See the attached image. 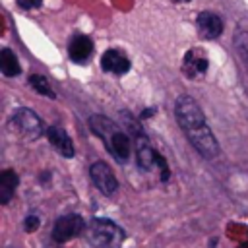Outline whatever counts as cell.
Returning <instances> with one entry per match:
<instances>
[{"mask_svg":"<svg viewBox=\"0 0 248 248\" xmlns=\"http://www.w3.org/2000/svg\"><path fill=\"white\" fill-rule=\"evenodd\" d=\"M174 116L184 136L202 157L215 159L219 155V141L215 140L211 128L207 126L203 110L200 108L194 97L180 95L174 103Z\"/></svg>","mask_w":248,"mask_h":248,"instance_id":"6da1fadb","label":"cell"},{"mask_svg":"<svg viewBox=\"0 0 248 248\" xmlns=\"http://www.w3.org/2000/svg\"><path fill=\"white\" fill-rule=\"evenodd\" d=\"M87 124H89V130L99 140H103V143L107 145V149L110 151V155L116 161H120V163L128 161V157L132 153V141L120 126H116L112 120H108L103 114H93Z\"/></svg>","mask_w":248,"mask_h":248,"instance_id":"7a4b0ae2","label":"cell"},{"mask_svg":"<svg viewBox=\"0 0 248 248\" xmlns=\"http://www.w3.org/2000/svg\"><path fill=\"white\" fill-rule=\"evenodd\" d=\"M130 130L134 132V141H136V159H138V167L147 170V172H159L161 180L167 182L170 172H169V165L165 161V157L155 151L147 140V136L143 134L141 128H136L134 124L130 126Z\"/></svg>","mask_w":248,"mask_h":248,"instance_id":"3957f363","label":"cell"},{"mask_svg":"<svg viewBox=\"0 0 248 248\" xmlns=\"http://www.w3.org/2000/svg\"><path fill=\"white\" fill-rule=\"evenodd\" d=\"M85 236L87 242L95 248H120L126 238V232L114 221L105 217H95L87 225Z\"/></svg>","mask_w":248,"mask_h":248,"instance_id":"277c9868","label":"cell"},{"mask_svg":"<svg viewBox=\"0 0 248 248\" xmlns=\"http://www.w3.org/2000/svg\"><path fill=\"white\" fill-rule=\"evenodd\" d=\"M10 124H12V128H14L19 136H23L25 140H37V138H41L43 132H45L41 118H39L31 108H25V107L17 108V110L12 114Z\"/></svg>","mask_w":248,"mask_h":248,"instance_id":"5b68a950","label":"cell"},{"mask_svg":"<svg viewBox=\"0 0 248 248\" xmlns=\"http://www.w3.org/2000/svg\"><path fill=\"white\" fill-rule=\"evenodd\" d=\"M85 231V221L78 213H66L54 221L52 227V240L54 242H68L70 238L81 234Z\"/></svg>","mask_w":248,"mask_h":248,"instance_id":"8992f818","label":"cell"},{"mask_svg":"<svg viewBox=\"0 0 248 248\" xmlns=\"http://www.w3.org/2000/svg\"><path fill=\"white\" fill-rule=\"evenodd\" d=\"M89 174H91L93 184H95L105 196H110V194L116 192L118 180H116L112 169H110L105 161H95V163L89 167Z\"/></svg>","mask_w":248,"mask_h":248,"instance_id":"52a82bcc","label":"cell"},{"mask_svg":"<svg viewBox=\"0 0 248 248\" xmlns=\"http://www.w3.org/2000/svg\"><path fill=\"white\" fill-rule=\"evenodd\" d=\"M130 60L126 54H122L120 50H114V48H108L103 52L101 56V68L105 72H110L114 76H124L128 70H130Z\"/></svg>","mask_w":248,"mask_h":248,"instance_id":"ba28073f","label":"cell"},{"mask_svg":"<svg viewBox=\"0 0 248 248\" xmlns=\"http://www.w3.org/2000/svg\"><path fill=\"white\" fill-rule=\"evenodd\" d=\"M196 23H198V31L203 39H217L221 33H223V19L213 14V12H202L198 14L196 17Z\"/></svg>","mask_w":248,"mask_h":248,"instance_id":"9c48e42d","label":"cell"},{"mask_svg":"<svg viewBox=\"0 0 248 248\" xmlns=\"http://www.w3.org/2000/svg\"><path fill=\"white\" fill-rule=\"evenodd\" d=\"M46 138L50 141V145L62 155V157H74L76 149H74V141L68 136V132L60 126H48L46 128Z\"/></svg>","mask_w":248,"mask_h":248,"instance_id":"30bf717a","label":"cell"},{"mask_svg":"<svg viewBox=\"0 0 248 248\" xmlns=\"http://www.w3.org/2000/svg\"><path fill=\"white\" fill-rule=\"evenodd\" d=\"M68 54L78 64L87 62L89 56L93 54V41L87 35H74L70 45H68Z\"/></svg>","mask_w":248,"mask_h":248,"instance_id":"8fae6325","label":"cell"},{"mask_svg":"<svg viewBox=\"0 0 248 248\" xmlns=\"http://www.w3.org/2000/svg\"><path fill=\"white\" fill-rule=\"evenodd\" d=\"M207 66H209L207 58L202 56V54H198L196 50H188L184 54V58H182V72L188 78H200V76H203L207 72Z\"/></svg>","mask_w":248,"mask_h":248,"instance_id":"7c38bea8","label":"cell"},{"mask_svg":"<svg viewBox=\"0 0 248 248\" xmlns=\"http://www.w3.org/2000/svg\"><path fill=\"white\" fill-rule=\"evenodd\" d=\"M17 182H19V180H17L16 170L4 169V170L0 172V203H2V205H6V203L12 200V196L16 194Z\"/></svg>","mask_w":248,"mask_h":248,"instance_id":"4fadbf2b","label":"cell"},{"mask_svg":"<svg viewBox=\"0 0 248 248\" xmlns=\"http://www.w3.org/2000/svg\"><path fill=\"white\" fill-rule=\"evenodd\" d=\"M0 70H2V74L6 78H14V76H17L21 72L17 56L10 48H2L0 50Z\"/></svg>","mask_w":248,"mask_h":248,"instance_id":"5bb4252c","label":"cell"},{"mask_svg":"<svg viewBox=\"0 0 248 248\" xmlns=\"http://www.w3.org/2000/svg\"><path fill=\"white\" fill-rule=\"evenodd\" d=\"M29 85H31L39 95H43V97H48V99H54V97H56V93H54L50 81H48L45 76H39V74L29 76Z\"/></svg>","mask_w":248,"mask_h":248,"instance_id":"9a60e30c","label":"cell"},{"mask_svg":"<svg viewBox=\"0 0 248 248\" xmlns=\"http://www.w3.org/2000/svg\"><path fill=\"white\" fill-rule=\"evenodd\" d=\"M39 229V217L37 215H27L23 221V231L25 232H35Z\"/></svg>","mask_w":248,"mask_h":248,"instance_id":"2e32d148","label":"cell"},{"mask_svg":"<svg viewBox=\"0 0 248 248\" xmlns=\"http://www.w3.org/2000/svg\"><path fill=\"white\" fill-rule=\"evenodd\" d=\"M16 2L21 10H33V8H39L43 4V0H16Z\"/></svg>","mask_w":248,"mask_h":248,"instance_id":"e0dca14e","label":"cell"},{"mask_svg":"<svg viewBox=\"0 0 248 248\" xmlns=\"http://www.w3.org/2000/svg\"><path fill=\"white\" fill-rule=\"evenodd\" d=\"M238 248H248V240H244V242H242V244H240Z\"/></svg>","mask_w":248,"mask_h":248,"instance_id":"ac0fdd59","label":"cell"},{"mask_svg":"<svg viewBox=\"0 0 248 248\" xmlns=\"http://www.w3.org/2000/svg\"><path fill=\"white\" fill-rule=\"evenodd\" d=\"M178 2H188V0H178Z\"/></svg>","mask_w":248,"mask_h":248,"instance_id":"d6986e66","label":"cell"}]
</instances>
